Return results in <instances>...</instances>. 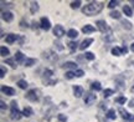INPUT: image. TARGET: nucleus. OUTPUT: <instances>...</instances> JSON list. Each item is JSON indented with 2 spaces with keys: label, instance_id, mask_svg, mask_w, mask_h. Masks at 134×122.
Masks as SVG:
<instances>
[{
  "label": "nucleus",
  "instance_id": "obj_16",
  "mask_svg": "<svg viewBox=\"0 0 134 122\" xmlns=\"http://www.w3.org/2000/svg\"><path fill=\"white\" fill-rule=\"evenodd\" d=\"M123 13H124L128 18L133 16V10H132V8H130L129 5H124V6H123Z\"/></svg>",
  "mask_w": 134,
  "mask_h": 122
},
{
  "label": "nucleus",
  "instance_id": "obj_47",
  "mask_svg": "<svg viewBox=\"0 0 134 122\" xmlns=\"http://www.w3.org/2000/svg\"><path fill=\"white\" fill-rule=\"evenodd\" d=\"M130 92H133V93H134V85L132 86V87H130Z\"/></svg>",
  "mask_w": 134,
  "mask_h": 122
},
{
  "label": "nucleus",
  "instance_id": "obj_36",
  "mask_svg": "<svg viewBox=\"0 0 134 122\" xmlns=\"http://www.w3.org/2000/svg\"><path fill=\"white\" fill-rule=\"evenodd\" d=\"M85 57H86L87 60H90V61H93V60L96 59V56L92 54V52H86V54H85Z\"/></svg>",
  "mask_w": 134,
  "mask_h": 122
},
{
  "label": "nucleus",
  "instance_id": "obj_42",
  "mask_svg": "<svg viewBox=\"0 0 134 122\" xmlns=\"http://www.w3.org/2000/svg\"><path fill=\"white\" fill-rule=\"evenodd\" d=\"M20 25H21V28H23V29H25V28H29V25L25 24L24 20H21V21H20Z\"/></svg>",
  "mask_w": 134,
  "mask_h": 122
},
{
  "label": "nucleus",
  "instance_id": "obj_38",
  "mask_svg": "<svg viewBox=\"0 0 134 122\" xmlns=\"http://www.w3.org/2000/svg\"><path fill=\"white\" fill-rule=\"evenodd\" d=\"M125 101H127V98H125L124 96H120V97H117V98H115V102H117V103H120V105L125 103Z\"/></svg>",
  "mask_w": 134,
  "mask_h": 122
},
{
  "label": "nucleus",
  "instance_id": "obj_37",
  "mask_svg": "<svg viewBox=\"0 0 134 122\" xmlns=\"http://www.w3.org/2000/svg\"><path fill=\"white\" fill-rule=\"evenodd\" d=\"M65 76H66V78H68V80H71V78L76 77V73L73 72V71H67Z\"/></svg>",
  "mask_w": 134,
  "mask_h": 122
},
{
  "label": "nucleus",
  "instance_id": "obj_4",
  "mask_svg": "<svg viewBox=\"0 0 134 122\" xmlns=\"http://www.w3.org/2000/svg\"><path fill=\"white\" fill-rule=\"evenodd\" d=\"M118 112L122 115V117L124 118V120H127V121H130V122H134V115L129 113L128 111H125L123 107H120L119 110H118Z\"/></svg>",
  "mask_w": 134,
  "mask_h": 122
},
{
  "label": "nucleus",
  "instance_id": "obj_30",
  "mask_svg": "<svg viewBox=\"0 0 134 122\" xmlns=\"http://www.w3.org/2000/svg\"><path fill=\"white\" fill-rule=\"evenodd\" d=\"M24 63H25V66L30 67V66H32V65H35V63H36V60H35V59H26Z\"/></svg>",
  "mask_w": 134,
  "mask_h": 122
},
{
  "label": "nucleus",
  "instance_id": "obj_3",
  "mask_svg": "<svg viewBox=\"0 0 134 122\" xmlns=\"http://www.w3.org/2000/svg\"><path fill=\"white\" fill-rule=\"evenodd\" d=\"M38 93H40V91H38V90H36V88L29 90V91H27V93H26V98H27L29 101H31V102H36V101H38V98H40Z\"/></svg>",
  "mask_w": 134,
  "mask_h": 122
},
{
  "label": "nucleus",
  "instance_id": "obj_8",
  "mask_svg": "<svg viewBox=\"0 0 134 122\" xmlns=\"http://www.w3.org/2000/svg\"><path fill=\"white\" fill-rule=\"evenodd\" d=\"M96 25H97V29L99 30L100 33H105L108 30V24L105 23L104 20H98L96 21Z\"/></svg>",
  "mask_w": 134,
  "mask_h": 122
},
{
  "label": "nucleus",
  "instance_id": "obj_23",
  "mask_svg": "<svg viewBox=\"0 0 134 122\" xmlns=\"http://www.w3.org/2000/svg\"><path fill=\"white\" fill-rule=\"evenodd\" d=\"M16 85H18L21 90H26V88H27V86H29V85H27V82H26V80H19Z\"/></svg>",
  "mask_w": 134,
  "mask_h": 122
},
{
  "label": "nucleus",
  "instance_id": "obj_40",
  "mask_svg": "<svg viewBox=\"0 0 134 122\" xmlns=\"http://www.w3.org/2000/svg\"><path fill=\"white\" fill-rule=\"evenodd\" d=\"M31 25H32V26H31V28H32L34 30H36V29H38V28H41V25L38 24L37 21H35V20H34L32 23H31Z\"/></svg>",
  "mask_w": 134,
  "mask_h": 122
},
{
  "label": "nucleus",
  "instance_id": "obj_44",
  "mask_svg": "<svg viewBox=\"0 0 134 122\" xmlns=\"http://www.w3.org/2000/svg\"><path fill=\"white\" fill-rule=\"evenodd\" d=\"M127 52H128V49H127L125 46H123V47H122V54H127Z\"/></svg>",
  "mask_w": 134,
  "mask_h": 122
},
{
  "label": "nucleus",
  "instance_id": "obj_24",
  "mask_svg": "<svg viewBox=\"0 0 134 122\" xmlns=\"http://www.w3.org/2000/svg\"><path fill=\"white\" fill-rule=\"evenodd\" d=\"M0 55L4 56V57H6L8 55H10V50L8 49L6 46H1V49H0Z\"/></svg>",
  "mask_w": 134,
  "mask_h": 122
},
{
  "label": "nucleus",
  "instance_id": "obj_5",
  "mask_svg": "<svg viewBox=\"0 0 134 122\" xmlns=\"http://www.w3.org/2000/svg\"><path fill=\"white\" fill-rule=\"evenodd\" d=\"M96 100H97V95L92 92H87L86 96H85V103L86 105H92L93 102H96Z\"/></svg>",
  "mask_w": 134,
  "mask_h": 122
},
{
  "label": "nucleus",
  "instance_id": "obj_32",
  "mask_svg": "<svg viewBox=\"0 0 134 122\" xmlns=\"http://www.w3.org/2000/svg\"><path fill=\"white\" fill-rule=\"evenodd\" d=\"M113 93H114V91H113L112 88H105L104 91H103V96H104V97H109Z\"/></svg>",
  "mask_w": 134,
  "mask_h": 122
},
{
  "label": "nucleus",
  "instance_id": "obj_14",
  "mask_svg": "<svg viewBox=\"0 0 134 122\" xmlns=\"http://www.w3.org/2000/svg\"><path fill=\"white\" fill-rule=\"evenodd\" d=\"M94 31H96V28H94L93 25L87 24L86 26L82 28V33H83V34H92V33H94Z\"/></svg>",
  "mask_w": 134,
  "mask_h": 122
},
{
  "label": "nucleus",
  "instance_id": "obj_6",
  "mask_svg": "<svg viewBox=\"0 0 134 122\" xmlns=\"http://www.w3.org/2000/svg\"><path fill=\"white\" fill-rule=\"evenodd\" d=\"M40 25H41V29L45 30V31H48V30L51 29V23H50V20H48L47 18H46V16L41 18Z\"/></svg>",
  "mask_w": 134,
  "mask_h": 122
},
{
  "label": "nucleus",
  "instance_id": "obj_7",
  "mask_svg": "<svg viewBox=\"0 0 134 122\" xmlns=\"http://www.w3.org/2000/svg\"><path fill=\"white\" fill-rule=\"evenodd\" d=\"M65 29H63L62 25H56L55 28H53V35L56 36V38H62L63 35H65Z\"/></svg>",
  "mask_w": 134,
  "mask_h": 122
},
{
  "label": "nucleus",
  "instance_id": "obj_10",
  "mask_svg": "<svg viewBox=\"0 0 134 122\" xmlns=\"http://www.w3.org/2000/svg\"><path fill=\"white\" fill-rule=\"evenodd\" d=\"M92 43H93V39H91V38H87V39H85L81 44H80V50H86L88 46H91Z\"/></svg>",
  "mask_w": 134,
  "mask_h": 122
},
{
  "label": "nucleus",
  "instance_id": "obj_28",
  "mask_svg": "<svg viewBox=\"0 0 134 122\" xmlns=\"http://www.w3.org/2000/svg\"><path fill=\"white\" fill-rule=\"evenodd\" d=\"M109 16L112 18V19H120V13L119 11H110L109 13Z\"/></svg>",
  "mask_w": 134,
  "mask_h": 122
},
{
  "label": "nucleus",
  "instance_id": "obj_13",
  "mask_svg": "<svg viewBox=\"0 0 134 122\" xmlns=\"http://www.w3.org/2000/svg\"><path fill=\"white\" fill-rule=\"evenodd\" d=\"M19 39V35H15V34H8L6 35V38H5V41L8 43V44H14L16 40Z\"/></svg>",
  "mask_w": 134,
  "mask_h": 122
},
{
  "label": "nucleus",
  "instance_id": "obj_27",
  "mask_svg": "<svg viewBox=\"0 0 134 122\" xmlns=\"http://www.w3.org/2000/svg\"><path fill=\"white\" fill-rule=\"evenodd\" d=\"M52 75H53L52 70H45V71H43V80H47V78L51 77Z\"/></svg>",
  "mask_w": 134,
  "mask_h": 122
},
{
  "label": "nucleus",
  "instance_id": "obj_22",
  "mask_svg": "<svg viewBox=\"0 0 134 122\" xmlns=\"http://www.w3.org/2000/svg\"><path fill=\"white\" fill-rule=\"evenodd\" d=\"M15 60H16L18 62H23V61L25 62V60H24V54H23L21 51H16V54H15Z\"/></svg>",
  "mask_w": 134,
  "mask_h": 122
},
{
  "label": "nucleus",
  "instance_id": "obj_11",
  "mask_svg": "<svg viewBox=\"0 0 134 122\" xmlns=\"http://www.w3.org/2000/svg\"><path fill=\"white\" fill-rule=\"evenodd\" d=\"M1 92L8 95V96H14L15 90L13 87H9V86H1Z\"/></svg>",
  "mask_w": 134,
  "mask_h": 122
},
{
  "label": "nucleus",
  "instance_id": "obj_35",
  "mask_svg": "<svg viewBox=\"0 0 134 122\" xmlns=\"http://www.w3.org/2000/svg\"><path fill=\"white\" fill-rule=\"evenodd\" d=\"M81 6V1L80 0H77V1H72L71 3V8L72 9H78Z\"/></svg>",
  "mask_w": 134,
  "mask_h": 122
},
{
  "label": "nucleus",
  "instance_id": "obj_29",
  "mask_svg": "<svg viewBox=\"0 0 134 122\" xmlns=\"http://www.w3.org/2000/svg\"><path fill=\"white\" fill-rule=\"evenodd\" d=\"M112 55H114V56H120L122 55V49H119V47H113L112 49Z\"/></svg>",
  "mask_w": 134,
  "mask_h": 122
},
{
  "label": "nucleus",
  "instance_id": "obj_17",
  "mask_svg": "<svg viewBox=\"0 0 134 122\" xmlns=\"http://www.w3.org/2000/svg\"><path fill=\"white\" fill-rule=\"evenodd\" d=\"M67 36L71 38V39H76L77 36H78V31L76 29H70L67 31Z\"/></svg>",
  "mask_w": 134,
  "mask_h": 122
},
{
  "label": "nucleus",
  "instance_id": "obj_48",
  "mask_svg": "<svg viewBox=\"0 0 134 122\" xmlns=\"http://www.w3.org/2000/svg\"><path fill=\"white\" fill-rule=\"evenodd\" d=\"M130 3H132V4H133V6H134V0H133V1H130Z\"/></svg>",
  "mask_w": 134,
  "mask_h": 122
},
{
  "label": "nucleus",
  "instance_id": "obj_33",
  "mask_svg": "<svg viewBox=\"0 0 134 122\" xmlns=\"http://www.w3.org/2000/svg\"><path fill=\"white\" fill-rule=\"evenodd\" d=\"M5 63H8V65H10L13 68H16V65H15V61L14 59H10V57H8V59L5 60Z\"/></svg>",
  "mask_w": 134,
  "mask_h": 122
},
{
  "label": "nucleus",
  "instance_id": "obj_41",
  "mask_svg": "<svg viewBox=\"0 0 134 122\" xmlns=\"http://www.w3.org/2000/svg\"><path fill=\"white\" fill-rule=\"evenodd\" d=\"M75 73H76V77H82V76L85 75L83 70H76V71H75Z\"/></svg>",
  "mask_w": 134,
  "mask_h": 122
},
{
  "label": "nucleus",
  "instance_id": "obj_43",
  "mask_svg": "<svg viewBox=\"0 0 134 122\" xmlns=\"http://www.w3.org/2000/svg\"><path fill=\"white\" fill-rule=\"evenodd\" d=\"M0 107H1V110H5L8 106H6V103H5L4 101H0Z\"/></svg>",
  "mask_w": 134,
  "mask_h": 122
},
{
  "label": "nucleus",
  "instance_id": "obj_34",
  "mask_svg": "<svg viewBox=\"0 0 134 122\" xmlns=\"http://www.w3.org/2000/svg\"><path fill=\"white\" fill-rule=\"evenodd\" d=\"M6 72H8V70H6V67H5L4 65H1V67H0V77H1V78L5 77V75H6Z\"/></svg>",
  "mask_w": 134,
  "mask_h": 122
},
{
  "label": "nucleus",
  "instance_id": "obj_26",
  "mask_svg": "<svg viewBox=\"0 0 134 122\" xmlns=\"http://www.w3.org/2000/svg\"><path fill=\"white\" fill-rule=\"evenodd\" d=\"M68 47H70V50H71V52H75V51H76V49H77V43L76 41H70V43H68Z\"/></svg>",
  "mask_w": 134,
  "mask_h": 122
},
{
  "label": "nucleus",
  "instance_id": "obj_25",
  "mask_svg": "<svg viewBox=\"0 0 134 122\" xmlns=\"http://www.w3.org/2000/svg\"><path fill=\"white\" fill-rule=\"evenodd\" d=\"M120 23H122V26H123L124 29H127V30L132 29V23H130V21H128V20H122Z\"/></svg>",
  "mask_w": 134,
  "mask_h": 122
},
{
  "label": "nucleus",
  "instance_id": "obj_19",
  "mask_svg": "<svg viewBox=\"0 0 134 122\" xmlns=\"http://www.w3.org/2000/svg\"><path fill=\"white\" fill-rule=\"evenodd\" d=\"M63 66L67 68H72V70H75V71L77 70V63L73 62V61H67V62L63 63Z\"/></svg>",
  "mask_w": 134,
  "mask_h": 122
},
{
  "label": "nucleus",
  "instance_id": "obj_46",
  "mask_svg": "<svg viewBox=\"0 0 134 122\" xmlns=\"http://www.w3.org/2000/svg\"><path fill=\"white\" fill-rule=\"evenodd\" d=\"M129 106H130V107H133V106H134V101H133V100H132V101H130V103H129Z\"/></svg>",
  "mask_w": 134,
  "mask_h": 122
},
{
  "label": "nucleus",
  "instance_id": "obj_15",
  "mask_svg": "<svg viewBox=\"0 0 134 122\" xmlns=\"http://www.w3.org/2000/svg\"><path fill=\"white\" fill-rule=\"evenodd\" d=\"M23 115H24L25 117H31L34 115V110L29 106H25V108L23 110Z\"/></svg>",
  "mask_w": 134,
  "mask_h": 122
},
{
  "label": "nucleus",
  "instance_id": "obj_1",
  "mask_svg": "<svg viewBox=\"0 0 134 122\" xmlns=\"http://www.w3.org/2000/svg\"><path fill=\"white\" fill-rule=\"evenodd\" d=\"M103 9V3H97V1H92L90 4L85 5L82 8V13L87 16H93V15L99 14Z\"/></svg>",
  "mask_w": 134,
  "mask_h": 122
},
{
  "label": "nucleus",
  "instance_id": "obj_45",
  "mask_svg": "<svg viewBox=\"0 0 134 122\" xmlns=\"http://www.w3.org/2000/svg\"><path fill=\"white\" fill-rule=\"evenodd\" d=\"M130 50L134 52V43H133V44H130Z\"/></svg>",
  "mask_w": 134,
  "mask_h": 122
},
{
  "label": "nucleus",
  "instance_id": "obj_20",
  "mask_svg": "<svg viewBox=\"0 0 134 122\" xmlns=\"http://www.w3.org/2000/svg\"><path fill=\"white\" fill-rule=\"evenodd\" d=\"M91 88L93 91H100L102 90V86H100V82L99 81H94V82H92L91 85Z\"/></svg>",
  "mask_w": 134,
  "mask_h": 122
},
{
  "label": "nucleus",
  "instance_id": "obj_12",
  "mask_svg": "<svg viewBox=\"0 0 134 122\" xmlns=\"http://www.w3.org/2000/svg\"><path fill=\"white\" fill-rule=\"evenodd\" d=\"M73 95H75L77 98L82 97V95H83V88H82L81 86H78V85H75V86H73Z\"/></svg>",
  "mask_w": 134,
  "mask_h": 122
},
{
  "label": "nucleus",
  "instance_id": "obj_9",
  "mask_svg": "<svg viewBox=\"0 0 134 122\" xmlns=\"http://www.w3.org/2000/svg\"><path fill=\"white\" fill-rule=\"evenodd\" d=\"M1 18H3V20L6 21V23H11V21L14 20V14H13L11 11H3V13H1Z\"/></svg>",
  "mask_w": 134,
  "mask_h": 122
},
{
  "label": "nucleus",
  "instance_id": "obj_21",
  "mask_svg": "<svg viewBox=\"0 0 134 122\" xmlns=\"http://www.w3.org/2000/svg\"><path fill=\"white\" fill-rule=\"evenodd\" d=\"M30 11H31V14H35V13H37L38 11V3L37 1H32V3H31Z\"/></svg>",
  "mask_w": 134,
  "mask_h": 122
},
{
  "label": "nucleus",
  "instance_id": "obj_31",
  "mask_svg": "<svg viewBox=\"0 0 134 122\" xmlns=\"http://www.w3.org/2000/svg\"><path fill=\"white\" fill-rule=\"evenodd\" d=\"M118 5H119V1H118V0H110L109 3H108V8H109V9H113V8L118 6Z\"/></svg>",
  "mask_w": 134,
  "mask_h": 122
},
{
  "label": "nucleus",
  "instance_id": "obj_18",
  "mask_svg": "<svg viewBox=\"0 0 134 122\" xmlns=\"http://www.w3.org/2000/svg\"><path fill=\"white\" fill-rule=\"evenodd\" d=\"M105 117L109 118V120H115V117H117V115H115V110H113V108L108 110V112L105 113Z\"/></svg>",
  "mask_w": 134,
  "mask_h": 122
},
{
  "label": "nucleus",
  "instance_id": "obj_39",
  "mask_svg": "<svg viewBox=\"0 0 134 122\" xmlns=\"http://www.w3.org/2000/svg\"><path fill=\"white\" fill-rule=\"evenodd\" d=\"M57 118L60 122H66L67 121V116L66 115H62V113H60V115H57Z\"/></svg>",
  "mask_w": 134,
  "mask_h": 122
},
{
  "label": "nucleus",
  "instance_id": "obj_2",
  "mask_svg": "<svg viewBox=\"0 0 134 122\" xmlns=\"http://www.w3.org/2000/svg\"><path fill=\"white\" fill-rule=\"evenodd\" d=\"M23 116H24L23 112H20L19 108H18V102H16V101H11V116H10L11 120H14V121H19Z\"/></svg>",
  "mask_w": 134,
  "mask_h": 122
}]
</instances>
